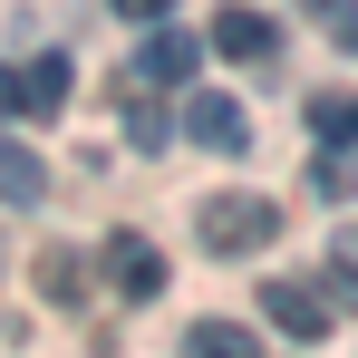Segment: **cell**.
<instances>
[{"instance_id": "obj_1", "label": "cell", "mask_w": 358, "mask_h": 358, "mask_svg": "<svg viewBox=\"0 0 358 358\" xmlns=\"http://www.w3.org/2000/svg\"><path fill=\"white\" fill-rule=\"evenodd\" d=\"M194 233H203L213 252H223V262H233V252H262V242L281 233V213H271L262 194H213V203L194 213Z\"/></svg>"}, {"instance_id": "obj_2", "label": "cell", "mask_w": 358, "mask_h": 358, "mask_svg": "<svg viewBox=\"0 0 358 358\" xmlns=\"http://www.w3.org/2000/svg\"><path fill=\"white\" fill-rule=\"evenodd\" d=\"M262 320L291 329L300 349H320V339H329V291H310V281H262Z\"/></svg>"}, {"instance_id": "obj_3", "label": "cell", "mask_w": 358, "mask_h": 358, "mask_svg": "<svg viewBox=\"0 0 358 358\" xmlns=\"http://www.w3.org/2000/svg\"><path fill=\"white\" fill-rule=\"evenodd\" d=\"M107 281H117L126 300H155L165 291V252H155L145 233H107Z\"/></svg>"}, {"instance_id": "obj_4", "label": "cell", "mask_w": 358, "mask_h": 358, "mask_svg": "<svg viewBox=\"0 0 358 358\" xmlns=\"http://www.w3.org/2000/svg\"><path fill=\"white\" fill-rule=\"evenodd\" d=\"M213 49L252 68V59H271V49H281V29H271L262 10H242V0H223V10H213Z\"/></svg>"}, {"instance_id": "obj_5", "label": "cell", "mask_w": 358, "mask_h": 358, "mask_svg": "<svg viewBox=\"0 0 358 358\" xmlns=\"http://www.w3.org/2000/svg\"><path fill=\"white\" fill-rule=\"evenodd\" d=\"M68 78H78V68H68L59 49H49V59H29L20 78H10V107H20V117H59V107H68Z\"/></svg>"}, {"instance_id": "obj_6", "label": "cell", "mask_w": 358, "mask_h": 358, "mask_svg": "<svg viewBox=\"0 0 358 358\" xmlns=\"http://www.w3.org/2000/svg\"><path fill=\"white\" fill-rule=\"evenodd\" d=\"M194 59H203V49H194L184 29H155V39L136 49V87H184V78H194Z\"/></svg>"}, {"instance_id": "obj_7", "label": "cell", "mask_w": 358, "mask_h": 358, "mask_svg": "<svg viewBox=\"0 0 358 358\" xmlns=\"http://www.w3.org/2000/svg\"><path fill=\"white\" fill-rule=\"evenodd\" d=\"M184 126H194V145H213V155H242V145H252V117H242L233 97H194Z\"/></svg>"}, {"instance_id": "obj_8", "label": "cell", "mask_w": 358, "mask_h": 358, "mask_svg": "<svg viewBox=\"0 0 358 358\" xmlns=\"http://www.w3.org/2000/svg\"><path fill=\"white\" fill-rule=\"evenodd\" d=\"M300 117L320 145H358V87H320V97H300Z\"/></svg>"}, {"instance_id": "obj_9", "label": "cell", "mask_w": 358, "mask_h": 358, "mask_svg": "<svg viewBox=\"0 0 358 358\" xmlns=\"http://www.w3.org/2000/svg\"><path fill=\"white\" fill-rule=\"evenodd\" d=\"M0 203H20V213L49 203V165H39L29 145H0Z\"/></svg>"}, {"instance_id": "obj_10", "label": "cell", "mask_w": 358, "mask_h": 358, "mask_svg": "<svg viewBox=\"0 0 358 358\" xmlns=\"http://www.w3.org/2000/svg\"><path fill=\"white\" fill-rule=\"evenodd\" d=\"M39 300H87V252H39Z\"/></svg>"}, {"instance_id": "obj_11", "label": "cell", "mask_w": 358, "mask_h": 358, "mask_svg": "<svg viewBox=\"0 0 358 358\" xmlns=\"http://www.w3.org/2000/svg\"><path fill=\"white\" fill-rule=\"evenodd\" d=\"M184 349H194V358H262V349H252V329H233V320H194Z\"/></svg>"}, {"instance_id": "obj_12", "label": "cell", "mask_w": 358, "mask_h": 358, "mask_svg": "<svg viewBox=\"0 0 358 358\" xmlns=\"http://www.w3.org/2000/svg\"><path fill=\"white\" fill-rule=\"evenodd\" d=\"M300 10H310V20H320V29H329V39L358 59V0H300Z\"/></svg>"}, {"instance_id": "obj_13", "label": "cell", "mask_w": 358, "mask_h": 358, "mask_svg": "<svg viewBox=\"0 0 358 358\" xmlns=\"http://www.w3.org/2000/svg\"><path fill=\"white\" fill-rule=\"evenodd\" d=\"M329 300H358V233L329 242Z\"/></svg>"}, {"instance_id": "obj_14", "label": "cell", "mask_w": 358, "mask_h": 358, "mask_svg": "<svg viewBox=\"0 0 358 358\" xmlns=\"http://www.w3.org/2000/svg\"><path fill=\"white\" fill-rule=\"evenodd\" d=\"M126 136H136V145H165V107L136 97V107H126Z\"/></svg>"}, {"instance_id": "obj_15", "label": "cell", "mask_w": 358, "mask_h": 358, "mask_svg": "<svg viewBox=\"0 0 358 358\" xmlns=\"http://www.w3.org/2000/svg\"><path fill=\"white\" fill-rule=\"evenodd\" d=\"M310 184H320V194H329V203H339V194H349L358 175H349V155H339V145H329V155H320V165H310Z\"/></svg>"}, {"instance_id": "obj_16", "label": "cell", "mask_w": 358, "mask_h": 358, "mask_svg": "<svg viewBox=\"0 0 358 358\" xmlns=\"http://www.w3.org/2000/svg\"><path fill=\"white\" fill-rule=\"evenodd\" d=\"M117 20H165V0H117Z\"/></svg>"}]
</instances>
